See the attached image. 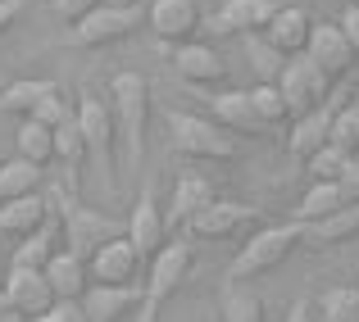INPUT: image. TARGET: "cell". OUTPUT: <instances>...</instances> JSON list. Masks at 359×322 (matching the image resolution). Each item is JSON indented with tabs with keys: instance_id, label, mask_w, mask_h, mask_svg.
Listing matches in <instances>:
<instances>
[{
	"instance_id": "1",
	"label": "cell",
	"mask_w": 359,
	"mask_h": 322,
	"mask_svg": "<svg viewBox=\"0 0 359 322\" xmlns=\"http://www.w3.org/2000/svg\"><path fill=\"white\" fill-rule=\"evenodd\" d=\"M109 105H114V127L128 150V168L146 164V122H150V87L141 73L123 69L109 78Z\"/></svg>"
},
{
	"instance_id": "2",
	"label": "cell",
	"mask_w": 359,
	"mask_h": 322,
	"mask_svg": "<svg viewBox=\"0 0 359 322\" xmlns=\"http://www.w3.org/2000/svg\"><path fill=\"white\" fill-rule=\"evenodd\" d=\"M296 245H305V227L300 223H264V227H255V232L245 236V245L237 250V259H232L228 281H255V277H264V272L282 268Z\"/></svg>"
},
{
	"instance_id": "3",
	"label": "cell",
	"mask_w": 359,
	"mask_h": 322,
	"mask_svg": "<svg viewBox=\"0 0 359 322\" xmlns=\"http://www.w3.org/2000/svg\"><path fill=\"white\" fill-rule=\"evenodd\" d=\"M50 204H55V214H60V223H64V250L78 254V259H91L100 245L123 236V227H128V223H118V218H109V214H96V209H87V204H78L64 186L50 191Z\"/></svg>"
},
{
	"instance_id": "4",
	"label": "cell",
	"mask_w": 359,
	"mask_h": 322,
	"mask_svg": "<svg viewBox=\"0 0 359 322\" xmlns=\"http://www.w3.org/2000/svg\"><path fill=\"white\" fill-rule=\"evenodd\" d=\"M168 136H173V150L182 159H214V164H232L241 155L237 136L228 127H219L205 113H182L168 109Z\"/></svg>"
},
{
	"instance_id": "5",
	"label": "cell",
	"mask_w": 359,
	"mask_h": 322,
	"mask_svg": "<svg viewBox=\"0 0 359 322\" xmlns=\"http://www.w3.org/2000/svg\"><path fill=\"white\" fill-rule=\"evenodd\" d=\"M191 263H196L191 241H168L164 250L150 259L146 290H141V322H159L164 318V304L182 290V281L191 277Z\"/></svg>"
},
{
	"instance_id": "6",
	"label": "cell",
	"mask_w": 359,
	"mask_h": 322,
	"mask_svg": "<svg viewBox=\"0 0 359 322\" xmlns=\"http://www.w3.org/2000/svg\"><path fill=\"white\" fill-rule=\"evenodd\" d=\"M278 91H282V100H287L291 118H305V113H314L318 105H327L332 82L323 78V69H318L309 55H291L278 73Z\"/></svg>"
},
{
	"instance_id": "7",
	"label": "cell",
	"mask_w": 359,
	"mask_h": 322,
	"mask_svg": "<svg viewBox=\"0 0 359 322\" xmlns=\"http://www.w3.org/2000/svg\"><path fill=\"white\" fill-rule=\"evenodd\" d=\"M141 23H146V9L141 5H100V9H91L82 23H73V46H82V50H105V46L128 41Z\"/></svg>"
},
{
	"instance_id": "8",
	"label": "cell",
	"mask_w": 359,
	"mask_h": 322,
	"mask_svg": "<svg viewBox=\"0 0 359 322\" xmlns=\"http://www.w3.org/2000/svg\"><path fill=\"white\" fill-rule=\"evenodd\" d=\"M78 127H82V141H87V159H96L105 186H114V168H109V164H114L118 127H114V113H109V105L96 96V91L78 96Z\"/></svg>"
},
{
	"instance_id": "9",
	"label": "cell",
	"mask_w": 359,
	"mask_h": 322,
	"mask_svg": "<svg viewBox=\"0 0 359 322\" xmlns=\"http://www.w3.org/2000/svg\"><path fill=\"white\" fill-rule=\"evenodd\" d=\"M255 227H264V214L250 209L241 200H214L187 223L191 241H232V236H250Z\"/></svg>"
},
{
	"instance_id": "10",
	"label": "cell",
	"mask_w": 359,
	"mask_h": 322,
	"mask_svg": "<svg viewBox=\"0 0 359 322\" xmlns=\"http://www.w3.org/2000/svg\"><path fill=\"white\" fill-rule=\"evenodd\" d=\"M123 236H128L132 250L141 254V263H150L168 245V218H164V209H159V195H155V186H150V182H146V191L137 195V204H132Z\"/></svg>"
},
{
	"instance_id": "11",
	"label": "cell",
	"mask_w": 359,
	"mask_h": 322,
	"mask_svg": "<svg viewBox=\"0 0 359 322\" xmlns=\"http://www.w3.org/2000/svg\"><path fill=\"white\" fill-rule=\"evenodd\" d=\"M287 5L291 0H223L214 9L210 27H214V36H250V32H264L273 23V14Z\"/></svg>"
},
{
	"instance_id": "12",
	"label": "cell",
	"mask_w": 359,
	"mask_h": 322,
	"mask_svg": "<svg viewBox=\"0 0 359 322\" xmlns=\"http://www.w3.org/2000/svg\"><path fill=\"white\" fill-rule=\"evenodd\" d=\"M146 23L159 41L168 46H182V41H196L201 32V0H150L146 5Z\"/></svg>"
},
{
	"instance_id": "13",
	"label": "cell",
	"mask_w": 359,
	"mask_h": 322,
	"mask_svg": "<svg viewBox=\"0 0 359 322\" xmlns=\"http://www.w3.org/2000/svg\"><path fill=\"white\" fill-rule=\"evenodd\" d=\"M173 73L187 87H223L228 82V59L210 41H182L173 50Z\"/></svg>"
},
{
	"instance_id": "14",
	"label": "cell",
	"mask_w": 359,
	"mask_h": 322,
	"mask_svg": "<svg viewBox=\"0 0 359 322\" xmlns=\"http://www.w3.org/2000/svg\"><path fill=\"white\" fill-rule=\"evenodd\" d=\"M87 272H91V286H137L141 254L132 250L128 236H114L87 259Z\"/></svg>"
},
{
	"instance_id": "15",
	"label": "cell",
	"mask_w": 359,
	"mask_h": 322,
	"mask_svg": "<svg viewBox=\"0 0 359 322\" xmlns=\"http://www.w3.org/2000/svg\"><path fill=\"white\" fill-rule=\"evenodd\" d=\"M305 55L318 64V69H323V78H327V82H341L346 73L355 69V59H359V55L351 50V41H346V32H341L337 23H314Z\"/></svg>"
},
{
	"instance_id": "16",
	"label": "cell",
	"mask_w": 359,
	"mask_h": 322,
	"mask_svg": "<svg viewBox=\"0 0 359 322\" xmlns=\"http://www.w3.org/2000/svg\"><path fill=\"white\" fill-rule=\"evenodd\" d=\"M5 295H9V304H14L27 322H36L41 314H50V304H55L50 281H46V272H36V268H9Z\"/></svg>"
},
{
	"instance_id": "17",
	"label": "cell",
	"mask_w": 359,
	"mask_h": 322,
	"mask_svg": "<svg viewBox=\"0 0 359 322\" xmlns=\"http://www.w3.org/2000/svg\"><path fill=\"white\" fill-rule=\"evenodd\" d=\"M309 32H314V14H309L305 5H287V9L273 14L269 27H264V41H269L278 55H287V59H291V55H305Z\"/></svg>"
},
{
	"instance_id": "18",
	"label": "cell",
	"mask_w": 359,
	"mask_h": 322,
	"mask_svg": "<svg viewBox=\"0 0 359 322\" xmlns=\"http://www.w3.org/2000/svg\"><path fill=\"white\" fill-rule=\"evenodd\" d=\"M60 250H64V223H60V214H55V204H50V218H46V223L36 227L32 236H23V241H18L14 268H36V272H46V263H50Z\"/></svg>"
},
{
	"instance_id": "19",
	"label": "cell",
	"mask_w": 359,
	"mask_h": 322,
	"mask_svg": "<svg viewBox=\"0 0 359 322\" xmlns=\"http://www.w3.org/2000/svg\"><path fill=\"white\" fill-rule=\"evenodd\" d=\"M210 118L219 127H228L232 136H259L264 132L259 113L250 105V91H219V96H210Z\"/></svg>"
},
{
	"instance_id": "20",
	"label": "cell",
	"mask_w": 359,
	"mask_h": 322,
	"mask_svg": "<svg viewBox=\"0 0 359 322\" xmlns=\"http://www.w3.org/2000/svg\"><path fill=\"white\" fill-rule=\"evenodd\" d=\"M341 105H318L314 113H305V118H291V136H287V150L296 159H309L314 150H323L327 141H332V118Z\"/></svg>"
},
{
	"instance_id": "21",
	"label": "cell",
	"mask_w": 359,
	"mask_h": 322,
	"mask_svg": "<svg viewBox=\"0 0 359 322\" xmlns=\"http://www.w3.org/2000/svg\"><path fill=\"white\" fill-rule=\"evenodd\" d=\"M219 200V191H214V182L205 173H182L177 177V186H173V204H168V223H177V227H187L196 214L205 209V204H214Z\"/></svg>"
},
{
	"instance_id": "22",
	"label": "cell",
	"mask_w": 359,
	"mask_h": 322,
	"mask_svg": "<svg viewBox=\"0 0 359 322\" xmlns=\"http://www.w3.org/2000/svg\"><path fill=\"white\" fill-rule=\"evenodd\" d=\"M46 218H50V195L32 191V195H23V200H9V204H0V236L23 241V236H32Z\"/></svg>"
},
{
	"instance_id": "23",
	"label": "cell",
	"mask_w": 359,
	"mask_h": 322,
	"mask_svg": "<svg viewBox=\"0 0 359 322\" xmlns=\"http://www.w3.org/2000/svg\"><path fill=\"white\" fill-rule=\"evenodd\" d=\"M137 304H141L137 286H87V295H82L87 322H123V314Z\"/></svg>"
},
{
	"instance_id": "24",
	"label": "cell",
	"mask_w": 359,
	"mask_h": 322,
	"mask_svg": "<svg viewBox=\"0 0 359 322\" xmlns=\"http://www.w3.org/2000/svg\"><path fill=\"white\" fill-rule=\"evenodd\" d=\"M46 281H50L55 300H82L91 286V272H87V259H78V254L60 250L50 263H46Z\"/></svg>"
},
{
	"instance_id": "25",
	"label": "cell",
	"mask_w": 359,
	"mask_h": 322,
	"mask_svg": "<svg viewBox=\"0 0 359 322\" xmlns=\"http://www.w3.org/2000/svg\"><path fill=\"white\" fill-rule=\"evenodd\" d=\"M359 236V204H346V209L318 218V223H305V245L314 250H327V245H346Z\"/></svg>"
},
{
	"instance_id": "26",
	"label": "cell",
	"mask_w": 359,
	"mask_h": 322,
	"mask_svg": "<svg viewBox=\"0 0 359 322\" xmlns=\"http://www.w3.org/2000/svg\"><path fill=\"white\" fill-rule=\"evenodd\" d=\"M14 146H18V159H27V164H36V168L55 164V127H46V122L18 118Z\"/></svg>"
},
{
	"instance_id": "27",
	"label": "cell",
	"mask_w": 359,
	"mask_h": 322,
	"mask_svg": "<svg viewBox=\"0 0 359 322\" xmlns=\"http://www.w3.org/2000/svg\"><path fill=\"white\" fill-rule=\"evenodd\" d=\"M41 191V168L27 164V159H0V204L23 200V195Z\"/></svg>"
},
{
	"instance_id": "28",
	"label": "cell",
	"mask_w": 359,
	"mask_h": 322,
	"mask_svg": "<svg viewBox=\"0 0 359 322\" xmlns=\"http://www.w3.org/2000/svg\"><path fill=\"white\" fill-rule=\"evenodd\" d=\"M223 322H264V300L259 290H250V281H228L219 295Z\"/></svg>"
},
{
	"instance_id": "29",
	"label": "cell",
	"mask_w": 359,
	"mask_h": 322,
	"mask_svg": "<svg viewBox=\"0 0 359 322\" xmlns=\"http://www.w3.org/2000/svg\"><path fill=\"white\" fill-rule=\"evenodd\" d=\"M50 91H60V87H55V82H46V78H18V82H9V87L0 91V109L14 113V118H27V113L41 105Z\"/></svg>"
},
{
	"instance_id": "30",
	"label": "cell",
	"mask_w": 359,
	"mask_h": 322,
	"mask_svg": "<svg viewBox=\"0 0 359 322\" xmlns=\"http://www.w3.org/2000/svg\"><path fill=\"white\" fill-rule=\"evenodd\" d=\"M337 209H346V195H341V186L337 182H314L305 195H300V204H296V218L291 223H318V218H327V214H337Z\"/></svg>"
},
{
	"instance_id": "31",
	"label": "cell",
	"mask_w": 359,
	"mask_h": 322,
	"mask_svg": "<svg viewBox=\"0 0 359 322\" xmlns=\"http://www.w3.org/2000/svg\"><path fill=\"white\" fill-rule=\"evenodd\" d=\"M55 164L69 168V173H73V186H78V173H82V164H87V141H82L78 118H69V122H60V127H55Z\"/></svg>"
},
{
	"instance_id": "32",
	"label": "cell",
	"mask_w": 359,
	"mask_h": 322,
	"mask_svg": "<svg viewBox=\"0 0 359 322\" xmlns=\"http://www.w3.org/2000/svg\"><path fill=\"white\" fill-rule=\"evenodd\" d=\"M318 322H359V286H332L318 300Z\"/></svg>"
},
{
	"instance_id": "33",
	"label": "cell",
	"mask_w": 359,
	"mask_h": 322,
	"mask_svg": "<svg viewBox=\"0 0 359 322\" xmlns=\"http://www.w3.org/2000/svg\"><path fill=\"white\" fill-rule=\"evenodd\" d=\"M250 105H255V113H259V122H264V127H278V122H291V109H287V100H282L278 82H255V91H250Z\"/></svg>"
},
{
	"instance_id": "34",
	"label": "cell",
	"mask_w": 359,
	"mask_h": 322,
	"mask_svg": "<svg viewBox=\"0 0 359 322\" xmlns=\"http://www.w3.org/2000/svg\"><path fill=\"white\" fill-rule=\"evenodd\" d=\"M245 55H250V69L259 73V82H278L282 64H287V55H278L269 41H264V32H250L245 36Z\"/></svg>"
},
{
	"instance_id": "35",
	"label": "cell",
	"mask_w": 359,
	"mask_h": 322,
	"mask_svg": "<svg viewBox=\"0 0 359 322\" xmlns=\"http://www.w3.org/2000/svg\"><path fill=\"white\" fill-rule=\"evenodd\" d=\"M346 159H351V150H341V146H332V141H327L323 150H314V155L305 159V168H309V177H314V182H337V177H341V168H346Z\"/></svg>"
},
{
	"instance_id": "36",
	"label": "cell",
	"mask_w": 359,
	"mask_h": 322,
	"mask_svg": "<svg viewBox=\"0 0 359 322\" xmlns=\"http://www.w3.org/2000/svg\"><path fill=\"white\" fill-rule=\"evenodd\" d=\"M32 122H46V127H60V122H69V118H78V100H69L64 91H50V96L41 100L32 113H27Z\"/></svg>"
},
{
	"instance_id": "37",
	"label": "cell",
	"mask_w": 359,
	"mask_h": 322,
	"mask_svg": "<svg viewBox=\"0 0 359 322\" xmlns=\"http://www.w3.org/2000/svg\"><path fill=\"white\" fill-rule=\"evenodd\" d=\"M36 322H87V309H82V300H55L50 314H41Z\"/></svg>"
},
{
	"instance_id": "38",
	"label": "cell",
	"mask_w": 359,
	"mask_h": 322,
	"mask_svg": "<svg viewBox=\"0 0 359 322\" xmlns=\"http://www.w3.org/2000/svg\"><path fill=\"white\" fill-rule=\"evenodd\" d=\"M55 5V14L60 18H69V23H82V18L91 14V9H100L105 0H50Z\"/></svg>"
},
{
	"instance_id": "39",
	"label": "cell",
	"mask_w": 359,
	"mask_h": 322,
	"mask_svg": "<svg viewBox=\"0 0 359 322\" xmlns=\"http://www.w3.org/2000/svg\"><path fill=\"white\" fill-rule=\"evenodd\" d=\"M337 186H341L346 204H359V155L346 159V168H341V177H337Z\"/></svg>"
},
{
	"instance_id": "40",
	"label": "cell",
	"mask_w": 359,
	"mask_h": 322,
	"mask_svg": "<svg viewBox=\"0 0 359 322\" xmlns=\"http://www.w3.org/2000/svg\"><path fill=\"white\" fill-rule=\"evenodd\" d=\"M346 32V41H351V50L359 55V5H346V14H341V23H337Z\"/></svg>"
},
{
	"instance_id": "41",
	"label": "cell",
	"mask_w": 359,
	"mask_h": 322,
	"mask_svg": "<svg viewBox=\"0 0 359 322\" xmlns=\"http://www.w3.org/2000/svg\"><path fill=\"white\" fill-rule=\"evenodd\" d=\"M23 14V0H0V36L14 27V18Z\"/></svg>"
},
{
	"instance_id": "42",
	"label": "cell",
	"mask_w": 359,
	"mask_h": 322,
	"mask_svg": "<svg viewBox=\"0 0 359 322\" xmlns=\"http://www.w3.org/2000/svg\"><path fill=\"white\" fill-rule=\"evenodd\" d=\"M282 322H318V314H314V304H309V300H296Z\"/></svg>"
},
{
	"instance_id": "43",
	"label": "cell",
	"mask_w": 359,
	"mask_h": 322,
	"mask_svg": "<svg viewBox=\"0 0 359 322\" xmlns=\"http://www.w3.org/2000/svg\"><path fill=\"white\" fill-rule=\"evenodd\" d=\"M0 322H27L23 314H18V309L14 304H5V309H0Z\"/></svg>"
},
{
	"instance_id": "44",
	"label": "cell",
	"mask_w": 359,
	"mask_h": 322,
	"mask_svg": "<svg viewBox=\"0 0 359 322\" xmlns=\"http://www.w3.org/2000/svg\"><path fill=\"white\" fill-rule=\"evenodd\" d=\"M355 155H359V122H355Z\"/></svg>"
},
{
	"instance_id": "45",
	"label": "cell",
	"mask_w": 359,
	"mask_h": 322,
	"mask_svg": "<svg viewBox=\"0 0 359 322\" xmlns=\"http://www.w3.org/2000/svg\"><path fill=\"white\" fill-rule=\"evenodd\" d=\"M346 5H359V0H346Z\"/></svg>"
}]
</instances>
